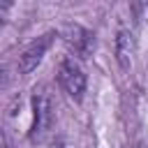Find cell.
<instances>
[{
    "instance_id": "obj_1",
    "label": "cell",
    "mask_w": 148,
    "mask_h": 148,
    "mask_svg": "<svg viewBox=\"0 0 148 148\" xmlns=\"http://www.w3.org/2000/svg\"><path fill=\"white\" fill-rule=\"evenodd\" d=\"M58 83L62 86V90L74 102H81L83 99V92H86V74H83V69L79 67L76 60L65 58L60 62V67H58Z\"/></svg>"
},
{
    "instance_id": "obj_2",
    "label": "cell",
    "mask_w": 148,
    "mask_h": 148,
    "mask_svg": "<svg viewBox=\"0 0 148 148\" xmlns=\"http://www.w3.org/2000/svg\"><path fill=\"white\" fill-rule=\"evenodd\" d=\"M51 125H53L51 99L44 92H35L32 95V127H30V139L32 141H42L49 134Z\"/></svg>"
},
{
    "instance_id": "obj_3",
    "label": "cell",
    "mask_w": 148,
    "mask_h": 148,
    "mask_svg": "<svg viewBox=\"0 0 148 148\" xmlns=\"http://www.w3.org/2000/svg\"><path fill=\"white\" fill-rule=\"evenodd\" d=\"M62 39L69 46V51H74L79 58H88L92 46H95V37L90 30H86L79 23H67L62 28Z\"/></svg>"
},
{
    "instance_id": "obj_4",
    "label": "cell",
    "mask_w": 148,
    "mask_h": 148,
    "mask_svg": "<svg viewBox=\"0 0 148 148\" xmlns=\"http://www.w3.org/2000/svg\"><path fill=\"white\" fill-rule=\"evenodd\" d=\"M51 39H53V32H46V35L37 37V39L18 56V72H21V74H30V72L37 69V65L42 62L44 53H46L49 46H51Z\"/></svg>"
},
{
    "instance_id": "obj_5",
    "label": "cell",
    "mask_w": 148,
    "mask_h": 148,
    "mask_svg": "<svg viewBox=\"0 0 148 148\" xmlns=\"http://www.w3.org/2000/svg\"><path fill=\"white\" fill-rule=\"evenodd\" d=\"M132 56H134V35L132 30L123 28L118 30V37H116V60L123 69H127L132 65Z\"/></svg>"
},
{
    "instance_id": "obj_6",
    "label": "cell",
    "mask_w": 148,
    "mask_h": 148,
    "mask_svg": "<svg viewBox=\"0 0 148 148\" xmlns=\"http://www.w3.org/2000/svg\"><path fill=\"white\" fill-rule=\"evenodd\" d=\"M7 83H9V74H7V69H5V67H0V90H2Z\"/></svg>"
},
{
    "instance_id": "obj_7",
    "label": "cell",
    "mask_w": 148,
    "mask_h": 148,
    "mask_svg": "<svg viewBox=\"0 0 148 148\" xmlns=\"http://www.w3.org/2000/svg\"><path fill=\"white\" fill-rule=\"evenodd\" d=\"M49 148H65V146H62V141H60V139H56V141H51V146H49Z\"/></svg>"
},
{
    "instance_id": "obj_8",
    "label": "cell",
    "mask_w": 148,
    "mask_h": 148,
    "mask_svg": "<svg viewBox=\"0 0 148 148\" xmlns=\"http://www.w3.org/2000/svg\"><path fill=\"white\" fill-rule=\"evenodd\" d=\"M134 148H148V143H146V141H139V143H136Z\"/></svg>"
},
{
    "instance_id": "obj_9",
    "label": "cell",
    "mask_w": 148,
    "mask_h": 148,
    "mask_svg": "<svg viewBox=\"0 0 148 148\" xmlns=\"http://www.w3.org/2000/svg\"><path fill=\"white\" fill-rule=\"evenodd\" d=\"M0 148H7V143H5V139L0 136Z\"/></svg>"
},
{
    "instance_id": "obj_10",
    "label": "cell",
    "mask_w": 148,
    "mask_h": 148,
    "mask_svg": "<svg viewBox=\"0 0 148 148\" xmlns=\"http://www.w3.org/2000/svg\"><path fill=\"white\" fill-rule=\"evenodd\" d=\"M0 25H2V23H0Z\"/></svg>"
}]
</instances>
